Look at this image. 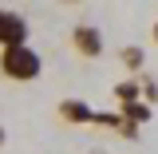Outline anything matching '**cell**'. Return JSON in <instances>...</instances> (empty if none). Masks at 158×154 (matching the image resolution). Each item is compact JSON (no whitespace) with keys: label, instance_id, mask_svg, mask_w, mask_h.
I'll return each instance as SVG.
<instances>
[{"label":"cell","instance_id":"cell-3","mask_svg":"<svg viewBox=\"0 0 158 154\" xmlns=\"http://www.w3.org/2000/svg\"><path fill=\"white\" fill-rule=\"evenodd\" d=\"M20 44H28V20L12 8H0V52L20 48Z\"/></svg>","mask_w":158,"mask_h":154},{"label":"cell","instance_id":"cell-5","mask_svg":"<svg viewBox=\"0 0 158 154\" xmlns=\"http://www.w3.org/2000/svg\"><path fill=\"white\" fill-rule=\"evenodd\" d=\"M115 99H118V107L138 103V99H142V79H127V83H118V87H115Z\"/></svg>","mask_w":158,"mask_h":154},{"label":"cell","instance_id":"cell-8","mask_svg":"<svg viewBox=\"0 0 158 154\" xmlns=\"http://www.w3.org/2000/svg\"><path fill=\"white\" fill-rule=\"evenodd\" d=\"M91 123H95V127H111V131H118V127H123V115H111V111H95V115H91Z\"/></svg>","mask_w":158,"mask_h":154},{"label":"cell","instance_id":"cell-12","mask_svg":"<svg viewBox=\"0 0 158 154\" xmlns=\"http://www.w3.org/2000/svg\"><path fill=\"white\" fill-rule=\"evenodd\" d=\"M4 142H8V131H4V127H0V146H4Z\"/></svg>","mask_w":158,"mask_h":154},{"label":"cell","instance_id":"cell-7","mask_svg":"<svg viewBox=\"0 0 158 154\" xmlns=\"http://www.w3.org/2000/svg\"><path fill=\"white\" fill-rule=\"evenodd\" d=\"M118 56H123V63H127L131 71H142V63H146V52H142V48H135V44H127Z\"/></svg>","mask_w":158,"mask_h":154},{"label":"cell","instance_id":"cell-1","mask_svg":"<svg viewBox=\"0 0 158 154\" xmlns=\"http://www.w3.org/2000/svg\"><path fill=\"white\" fill-rule=\"evenodd\" d=\"M0 75L8 79V83H36L44 75V56H40L32 44L4 48L0 52Z\"/></svg>","mask_w":158,"mask_h":154},{"label":"cell","instance_id":"cell-10","mask_svg":"<svg viewBox=\"0 0 158 154\" xmlns=\"http://www.w3.org/2000/svg\"><path fill=\"white\" fill-rule=\"evenodd\" d=\"M118 135H123V138H138V127H131V123H123V127H118Z\"/></svg>","mask_w":158,"mask_h":154},{"label":"cell","instance_id":"cell-11","mask_svg":"<svg viewBox=\"0 0 158 154\" xmlns=\"http://www.w3.org/2000/svg\"><path fill=\"white\" fill-rule=\"evenodd\" d=\"M150 40H154V44H158V20H154V28H150Z\"/></svg>","mask_w":158,"mask_h":154},{"label":"cell","instance_id":"cell-9","mask_svg":"<svg viewBox=\"0 0 158 154\" xmlns=\"http://www.w3.org/2000/svg\"><path fill=\"white\" fill-rule=\"evenodd\" d=\"M142 95H146V107L158 103V83H154V79H142Z\"/></svg>","mask_w":158,"mask_h":154},{"label":"cell","instance_id":"cell-6","mask_svg":"<svg viewBox=\"0 0 158 154\" xmlns=\"http://www.w3.org/2000/svg\"><path fill=\"white\" fill-rule=\"evenodd\" d=\"M118 115H123V123L138 127V123H146V119H150V107L138 99V103H127V107H118Z\"/></svg>","mask_w":158,"mask_h":154},{"label":"cell","instance_id":"cell-2","mask_svg":"<svg viewBox=\"0 0 158 154\" xmlns=\"http://www.w3.org/2000/svg\"><path fill=\"white\" fill-rule=\"evenodd\" d=\"M71 52H75L79 59H99L103 52H107V40H103V28H95V24H75L71 28Z\"/></svg>","mask_w":158,"mask_h":154},{"label":"cell","instance_id":"cell-4","mask_svg":"<svg viewBox=\"0 0 158 154\" xmlns=\"http://www.w3.org/2000/svg\"><path fill=\"white\" fill-rule=\"evenodd\" d=\"M56 115L67 123V127H83V123H91V115H95V107L91 103H83V99H63L56 107Z\"/></svg>","mask_w":158,"mask_h":154}]
</instances>
